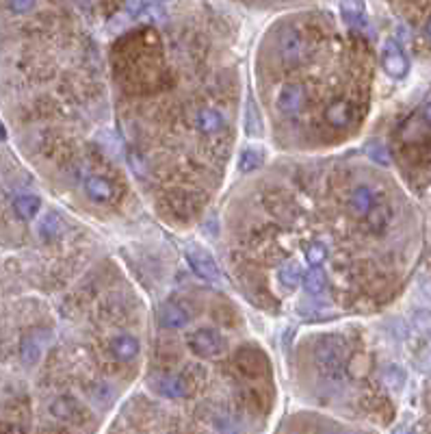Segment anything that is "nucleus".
<instances>
[{
    "mask_svg": "<svg viewBox=\"0 0 431 434\" xmlns=\"http://www.w3.org/2000/svg\"><path fill=\"white\" fill-rule=\"evenodd\" d=\"M117 52L126 54V57H135L139 61V76L132 93H148L156 91L163 85L165 78V63H163V52H161V42L154 35V31H137L128 37H124L115 48Z\"/></svg>",
    "mask_w": 431,
    "mask_h": 434,
    "instance_id": "nucleus-1",
    "label": "nucleus"
},
{
    "mask_svg": "<svg viewBox=\"0 0 431 434\" xmlns=\"http://www.w3.org/2000/svg\"><path fill=\"white\" fill-rule=\"evenodd\" d=\"M234 367L247 380H262V382H267L271 378L269 361L258 347H241L234 354Z\"/></svg>",
    "mask_w": 431,
    "mask_h": 434,
    "instance_id": "nucleus-2",
    "label": "nucleus"
},
{
    "mask_svg": "<svg viewBox=\"0 0 431 434\" xmlns=\"http://www.w3.org/2000/svg\"><path fill=\"white\" fill-rule=\"evenodd\" d=\"M189 347L200 358H213L224 350V336L215 328H198L189 336Z\"/></svg>",
    "mask_w": 431,
    "mask_h": 434,
    "instance_id": "nucleus-3",
    "label": "nucleus"
},
{
    "mask_svg": "<svg viewBox=\"0 0 431 434\" xmlns=\"http://www.w3.org/2000/svg\"><path fill=\"white\" fill-rule=\"evenodd\" d=\"M382 67L386 70V74L393 76V78H403L410 70V61L406 57V52H403L401 46L397 42H393V39H388L386 46H384Z\"/></svg>",
    "mask_w": 431,
    "mask_h": 434,
    "instance_id": "nucleus-4",
    "label": "nucleus"
},
{
    "mask_svg": "<svg viewBox=\"0 0 431 434\" xmlns=\"http://www.w3.org/2000/svg\"><path fill=\"white\" fill-rule=\"evenodd\" d=\"M187 261H189L191 269L196 271V274H198L200 278L211 280V282L219 280V267H217V263H215L213 256L208 254L204 248H200V246H191V248H187Z\"/></svg>",
    "mask_w": 431,
    "mask_h": 434,
    "instance_id": "nucleus-5",
    "label": "nucleus"
},
{
    "mask_svg": "<svg viewBox=\"0 0 431 434\" xmlns=\"http://www.w3.org/2000/svg\"><path fill=\"white\" fill-rule=\"evenodd\" d=\"M50 411L57 419H63V422H69V424H82L87 419V411L82 409V404L72 396H63L59 400H54Z\"/></svg>",
    "mask_w": 431,
    "mask_h": 434,
    "instance_id": "nucleus-6",
    "label": "nucleus"
},
{
    "mask_svg": "<svg viewBox=\"0 0 431 434\" xmlns=\"http://www.w3.org/2000/svg\"><path fill=\"white\" fill-rule=\"evenodd\" d=\"M152 387H154L159 396L178 400V398H185L189 393V380L185 376H161L152 382Z\"/></svg>",
    "mask_w": 431,
    "mask_h": 434,
    "instance_id": "nucleus-7",
    "label": "nucleus"
},
{
    "mask_svg": "<svg viewBox=\"0 0 431 434\" xmlns=\"http://www.w3.org/2000/svg\"><path fill=\"white\" fill-rule=\"evenodd\" d=\"M159 323L163 326V328L180 330L189 323V313L185 310V306H180L176 302H167L159 310Z\"/></svg>",
    "mask_w": 431,
    "mask_h": 434,
    "instance_id": "nucleus-8",
    "label": "nucleus"
},
{
    "mask_svg": "<svg viewBox=\"0 0 431 434\" xmlns=\"http://www.w3.org/2000/svg\"><path fill=\"white\" fill-rule=\"evenodd\" d=\"M375 205H377V202H375V194H373V189L366 187V185L356 187L349 196V211L356 217H366Z\"/></svg>",
    "mask_w": 431,
    "mask_h": 434,
    "instance_id": "nucleus-9",
    "label": "nucleus"
},
{
    "mask_svg": "<svg viewBox=\"0 0 431 434\" xmlns=\"http://www.w3.org/2000/svg\"><path fill=\"white\" fill-rule=\"evenodd\" d=\"M303 87L301 85H284L277 93V106H280V111L290 115V113H297L301 104H303Z\"/></svg>",
    "mask_w": 431,
    "mask_h": 434,
    "instance_id": "nucleus-10",
    "label": "nucleus"
},
{
    "mask_svg": "<svg viewBox=\"0 0 431 434\" xmlns=\"http://www.w3.org/2000/svg\"><path fill=\"white\" fill-rule=\"evenodd\" d=\"M110 354L121 363H128L139 354V341L130 334L115 336L113 341H110Z\"/></svg>",
    "mask_w": 431,
    "mask_h": 434,
    "instance_id": "nucleus-11",
    "label": "nucleus"
},
{
    "mask_svg": "<svg viewBox=\"0 0 431 434\" xmlns=\"http://www.w3.org/2000/svg\"><path fill=\"white\" fill-rule=\"evenodd\" d=\"M224 126H226V119L219 111H215V108H200L196 115V128L204 135L219 133Z\"/></svg>",
    "mask_w": 431,
    "mask_h": 434,
    "instance_id": "nucleus-12",
    "label": "nucleus"
},
{
    "mask_svg": "<svg viewBox=\"0 0 431 434\" xmlns=\"http://www.w3.org/2000/svg\"><path fill=\"white\" fill-rule=\"evenodd\" d=\"M280 52L286 65H295L303 59V39L295 33H286L282 37Z\"/></svg>",
    "mask_w": 431,
    "mask_h": 434,
    "instance_id": "nucleus-13",
    "label": "nucleus"
},
{
    "mask_svg": "<svg viewBox=\"0 0 431 434\" xmlns=\"http://www.w3.org/2000/svg\"><path fill=\"white\" fill-rule=\"evenodd\" d=\"M325 119L334 128H345L353 119V106L349 102H331L325 108Z\"/></svg>",
    "mask_w": 431,
    "mask_h": 434,
    "instance_id": "nucleus-14",
    "label": "nucleus"
},
{
    "mask_svg": "<svg viewBox=\"0 0 431 434\" xmlns=\"http://www.w3.org/2000/svg\"><path fill=\"white\" fill-rule=\"evenodd\" d=\"M85 192L93 202H108L113 198L115 189L106 179H102V176H91V179L85 183Z\"/></svg>",
    "mask_w": 431,
    "mask_h": 434,
    "instance_id": "nucleus-15",
    "label": "nucleus"
},
{
    "mask_svg": "<svg viewBox=\"0 0 431 434\" xmlns=\"http://www.w3.org/2000/svg\"><path fill=\"white\" fill-rule=\"evenodd\" d=\"M301 278H303V269L295 261H288V263H284L280 269H277V282H280L282 287L288 289V291H293L295 287H299Z\"/></svg>",
    "mask_w": 431,
    "mask_h": 434,
    "instance_id": "nucleus-16",
    "label": "nucleus"
},
{
    "mask_svg": "<svg viewBox=\"0 0 431 434\" xmlns=\"http://www.w3.org/2000/svg\"><path fill=\"white\" fill-rule=\"evenodd\" d=\"M262 163H265V150L262 148H256V146H247L241 150L239 155V170L243 174H249L258 170Z\"/></svg>",
    "mask_w": 431,
    "mask_h": 434,
    "instance_id": "nucleus-17",
    "label": "nucleus"
},
{
    "mask_svg": "<svg viewBox=\"0 0 431 434\" xmlns=\"http://www.w3.org/2000/svg\"><path fill=\"white\" fill-rule=\"evenodd\" d=\"M39 207H41V200L37 196H20L16 202H13V211H16V215L24 222L33 220V217L39 213Z\"/></svg>",
    "mask_w": 431,
    "mask_h": 434,
    "instance_id": "nucleus-18",
    "label": "nucleus"
},
{
    "mask_svg": "<svg viewBox=\"0 0 431 434\" xmlns=\"http://www.w3.org/2000/svg\"><path fill=\"white\" fill-rule=\"evenodd\" d=\"M391 217H393V213L386 205H375L371 209V213L366 215L369 228L373 230V233H384V230L388 228V224H391Z\"/></svg>",
    "mask_w": 431,
    "mask_h": 434,
    "instance_id": "nucleus-19",
    "label": "nucleus"
},
{
    "mask_svg": "<svg viewBox=\"0 0 431 434\" xmlns=\"http://www.w3.org/2000/svg\"><path fill=\"white\" fill-rule=\"evenodd\" d=\"M303 256H305V261H308V265L314 269L318 265H323L327 261V256H329V248L325 246L323 241H312L305 246L303 250Z\"/></svg>",
    "mask_w": 431,
    "mask_h": 434,
    "instance_id": "nucleus-20",
    "label": "nucleus"
},
{
    "mask_svg": "<svg viewBox=\"0 0 431 434\" xmlns=\"http://www.w3.org/2000/svg\"><path fill=\"white\" fill-rule=\"evenodd\" d=\"M301 284H303V289L308 291V293L316 295V293H321V291L325 289L327 278H325V274H323L321 269L314 267V269H310V271H305L303 278H301Z\"/></svg>",
    "mask_w": 431,
    "mask_h": 434,
    "instance_id": "nucleus-21",
    "label": "nucleus"
},
{
    "mask_svg": "<svg viewBox=\"0 0 431 434\" xmlns=\"http://www.w3.org/2000/svg\"><path fill=\"white\" fill-rule=\"evenodd\" d=\"M61 217L57 215V213H48L44 220H41V224H39V235L44 237L46 241H50V239H54V237H59V233H61Z\"/></svg>",
    "mask_w": 431,
    "mask_h": 434,
    "instance_id": "nucleus-22",
    "label": "nucleus"
},
{
    "mask_svg": "<svg viewBox=\"0 0 431 434\" xmlns=\"http://www.w3.org/2000/svg\"><path fill=\"white\" fill-rule=\"evenodd\" d=\"M342 11H345V20L349 22L351 26H364L366 18H364V7L358 5V3H345L342 5Z\"/></svg>",
    "mask_w": 431,
    "mask_h": 434,
    "instance_id": "nucleus-23",
    "label": "nucleus"
},
{
    "mask_svg": "<svg viewBox=\"0 0 431 434\" xmlns=\"http://www.w3.org/2000/svg\"><path fill=\"white\" fill-rule=\"evenodd\" d=\"M375 163H380V165H391V152H388V148L382 144H375L371 146V155H369Z\"/></svg>",
    "mask_w": 431,
    "mask_h": 434,
    "instance_id": "nucleus-24",
    "label": "nucleus"
},
{
    "mask_svg": "<svg viewBox=\"0 0 431 434\" xmlns=\"http://www.w3.org/2000/svg\"><path fill=\"white\" fill-rule=\"evenodd\" d=\"M22 358L26 363H35L39 358V345L33 341V339H26L24 345H22Z\"/></svg>",
    "mask_w": 431,
    "mask_h": 434,
    "instance_id": "nucleus-25",
    "label": "nucleus"
},
{
    "mask_svg": "<svg viewBox=\"0 0 431 434\" xmlns=\"http://www.w3.org/2000/svg\"><path fill=\"white\" fill-rule=\"evenodd\" d=\"M33 7H35V3H29V0H26V3H18V0H16V3L7 5V9L13 11V13H26V11H31Z\"/></svg>",
    "mask_w": 431,
    "mask_h": 434,
    "instance_id": "nucleus-26",
    "label": "nucleus"
},
{
    "mask_svg": "<svg viewBox=\"0 0 431 434\" xmlns=\"http://www.w3.org/2000/svg\"><path fill=\"white\" fill-rule=\"evenodd\" d=\"M393 434H412V430H410L408 426H399Z\"/></svg>",
    "mask_w": 431,
    "mask_h": 434,
    "instance_id": "nucleus-27",
    "label": "nucleus"
},
{
    "mask_svg": "<svg viewBox=\"0 0 431 434\" xmlns=\"http://www.w3.org/2000/svg\"><path fill=\"white\" fill-rule=\"evenodd\" d=\"M423 115H425V119L431 124V102H427V106H425V111H423Z\"/></svg>",
    "mask_w": 431,
    "mask_h": 434,
    "instance_id": "nucleus-28",
    "label": "nucleus"
},
{
    "mask_svg": "<svg viewBox=\"0 0 431 434\" xmlns=\"http://www.w3.org/2000/svg\"><path fill=\"white\" fill-rule=\"evenodd\" d=\"M425 33H427V37H431V18H429L427 24H425Z\"/></svg>",
    "mask_w": 431,
    "mask_h": 434,
    "instance_id": "nucleus-29",
    "label": "nucleus"
},
{
    "mask_svg": "<svg viewBox=\"0 0 431 434\" xmlns=\"http://www.w3.org/2000/svg\"><path fill=\"white\" fill-rule=\"evenodd\" d=\"M0 139H5V128H3V124H0Z\"/></svg>",
    "mask_w": 431,
    "mask_h": 434,
    "instance_id": "nucleus-30",
    "label": "nucleus"
}]
</instances>
